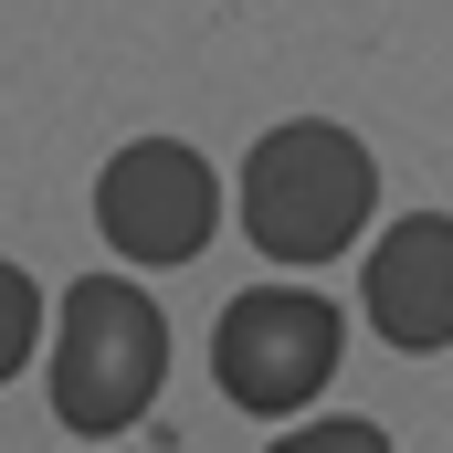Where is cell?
I'll list each match as a JSON object with an SVG mask.
<instances>
[{"label": "cell", "instance_id": "52a82bcc", "mask_svg": "<svg viewBox=\"0 0 453 453\" xmlns=\"http://www.w3.org/2000/svg\"><path fill=\"white\" fill-rule=\"evenodd\" d=\"M264 453H390V433H380V422H285V433H274V443Z\"/></svg>", "mask_w": 453, "mask_h": 453}, {"label": "cell", "instance_id": "5b68a950", "mask_svg": "<svg viewBox=\"0 0 453 453\" xmlns=\"http://www.w3.org/2000/svg\"><path fill=\"white\" fill-rule=\"evenodd\" d=\"M358 306L401 358L453 348V211H401L358 264Z\"/></svg>", "mask_w": 453, "mask_h": 453}, {"label": "cell", "instance_id": "6da1fadb", "mask_svg": "<svg viewBox=\"0 0 453 453\" xmlns=\"http://www.w3.org/2000/svg\"><path fill=\"white\" fill-rule=\"evenodd\" d=\"M369 211H380V158L338 116H285V127L253 137V158H242V232H253V253H274L296 274L338 264L369 232Z\"/></svg>", "mask_w": 453, "mask_h": 453}, {"label": "cell", "instance_id": "277c9868", "mask_svg": "<svg viewBox=\"0 0 453 453\" xmlns=\"http://www.w3.org/2000/svg\"><path fill=\"white\" fill-rule=\"evenodd\" d=\"M96 232L127 264H190L211 232H222V180L190 137H127L106 169H96Z\"/></svg>", "mask_w": 453, "mask_h": 453}, {"label": "cell", "instance_id": "7a4b0ae2", "mask_svg": "<svg viewBox=\"0 0 453 453\" xmlns=\"http://www.w3.org/2000/svg\"><path fill=\"white\" fill-rule=\"evenodd\" d=\"M169 380V317L137 274H74L53 306V422L106 443L137 433Z\"/></svg>", "mask_w": 453, "mask_h": 453}, {"label": "cell", "instance_id": "8992f818", "mask_svg": "<svg viewBox=\"0 0 453 453\" xmlns=\"http://www.w3.org/2000/svg\"><path fill=\"white\" fill-rule=\"evenodd\" d=\"M32 348H53L42 338V285H32L21 264H0V380H21Z\"/></svg>", "mask_w": 453, "mask_h": 453}, {"label": "cell", "instance_id": "3957f363", "mask_svg": "<svg viewBox=\"0 0 453 453\" xmlns=\"http://www.w3.org/2000/svg\"><path fill=\"white\" fill-rule=\"evenodd\" d=\"M338 348H348V317L317 285H242L222 306V327H211V380H222L232 411L296 422L338 380Z\"/></svg>", "mask_w": 453, "mask_h": 453}]
</instances>
